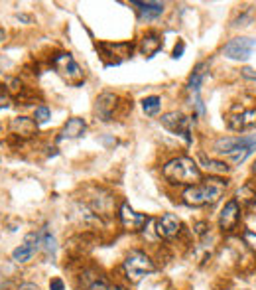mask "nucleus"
Masks as SVG:
<instances>
[{"instance_id": "obj_21", "label": "nucleus", "mask_w": 256, "mask_h": 290, "mask_svg": "<svg viewBox=\"0 0 256 290\" xmlns=\"http://www.w3.org/2000/svg\"><path fill=\"white\" fill-rule=\"evenodd\" d=\"M201 162H203V168L209 172V174H215V176H224L228 172V166L223 160H213V158H207L201 154Z\"/></svg>"}, {"instance_id": "obj_19", "label": "nucleus", "mask_w": 256, "mask_h": 290, "mask_svg": "<svg viewBox=\"0 0 256 290\" xmlns=\"http://www.w3.org/2000/svg\"><path fill=\"white\" fill-rule=\"evenodd\" d=\"M164 46L162 36L158 32H146L142 36V54L146 58H152L154 54H158Z\"/></svg>"}, {"instance_id": "obj_17", "label": "nucleus", "mask_w": 256, "mask_h": 290, "mask_svg": "<svg viewBox=\"0 0 256 290\" xmlns=\"http://www.w3.org/2000/svg\"><path fill=\"white\" fill-rule=\"evenodd\" d=\"M87 130V125L81 117H73L64 125V129L60 130V140H71V138H79L83 136Z\"/></svg>"}, {"instance_id": "obj_29", "label": "nucleus", "mask_w": 256, "mask_h": 290, "mask_svg": "<svg viewBox=\"0 0 256 290\" xmlns=\"http://www.w3.org/2000/svg\"><path fill=\"white\" fill-rule=\"evenodd\" d=\"M4 40H6V32H4V30H2V28H0V44H2V42H4Z\"/></svg>"}, {"instance_id": "obj_1", "label": "nucleus", "mask_w": 256, "mask_h": 290, "mask_svg": "<svg viewBox=\"0 0 256 290\" xmlns=\"http://www.w3.org/2000/svg\"><path fill=\"white\" fill-rule=\"evenodd\" d=\"M228 182L221 176H209L205 180H201L199 184L186 188V192L182 193V199L186 205L192 207H205V205H213L223 197Z\"/></svg>"}, {"instance_id": "obj_13", "label": "nucleus", "mask_w": 256, "mask_h": 290, "mask_svg": "<svg viewBox=\"0 0 256 290\" xmlns=\"http://www.w3.org/2000/svg\"><path fill=\"white\" fill-rule=\"evenodd\" d=\"M96 50L102 52V58H112L110 65H118L122 60L130 58L132 44H98Z\"/></svg>"}, {"instance_id": "obj_12", "label": "nucleus", "mask_w": 256, "mask_h": 290, "mask_svg": "<svg viewBox=\"0 0 256 290\" xmlns=\"http://www.w3.org/2000/svg\"><path fill=\"white\" fill-rule=\"evenodd\" d=\"M156 233L162 239H174L182 233V221L174 213H164L162 217L156 219Z\"/></svg>"}, {"instance_id": "obj_3", "label": "nucleus", "mask_w": 256, "mask_h": 290, "mask_svg": "<svg viewBox=\"0 0 256 290\" xmlns=\"http://www.w3.org/2000/svg\"><path fill=\"white\" fill-rule=\"evenodd\" d=\"M162 174L170 184H176V186H188L190 188V186H195L201 182L199 166L188 156H180V158L166 162L162 168Z\"/></svg>"}, {"instance_id": "obj_4", "label": "nucleus", "mask_w": 256, "mask_h": 290, "mask_svg": "<svg viewBox=\"0 0 256 290\" xmlns=\"http://www.w3.org/2000/svg\"><path fill=\"white\" fill-rule=\"evenodd\" d=\"M122 268H124V274H126L128 280L132 284H136L146 274H152L156 270V264H154V260L148 257L146 253H142V251H130L126 258H124V262H122Z\"/></svg>"}, {"instance_id": "obj_14", "label": "nucleus", "mask_w": 256, "mask_h": 290, "mask_svg": "<svg viewBox=\"0 0 256 290\" xmlns=\"http://www.w3.org/2000/svg\"><path fill=\"white\" fill-rule=\"evenodd\" d=\"M226 125H228V129L236 130V132L252 129L256 127V109H244L240 115H230L226 119Z\"/></svg>"}, {"instance_id": "obj_23", "label": "nucleus", "mask_w": 256, "mask_h": 290, "mask_svg": "<svg viewBox=\"0 0 256 290\" xmlns=\"http://www.w3.org/2000/svg\"><path fill=\"white\" fill-rule=\"evenodd\" d=\"M160 105H162V99L158 95H150L142 101V109H144L146 115H156V113L160 111Z\"/></svg>"}, {"instance_id": "obj_26", "label": "nucleus", "mask_w": 256, "mask_h": 290, "mask_svg": "<svg viewBox=\"0 0 256 290\" xmlns=\"http://www.w3.org/2000/svg\"><path fill=\"white\" fill-rule=\"evenodd\" d=\"M184 50H186V46H184V42H180L176 48H174V54H172V58L174 60H178V58H182V54H184Z\"/></svg>"}, {"instance_id": "obj_9", "label": "nucleus", "mask_w": 256, "mask_h": 290, "mask_svg": "<svg viewBox=\"0 0 256 290\" xmlns=\"http://www.w3.org/2000/svg\"><path fill=\"white\" fill-rule=\"evenodd\" d=\"M118 217H120L122 227L128 229V231H140V229H144V225L150 221L148 215L134 211L128 201H122V205H120V209H118Z\"/></svg>"}, {"instance_id": "obj_20", "label": "nucleus", "mask_w": 256, "mask_h": 290, "mask_svg": "<svg viewBox=\"0 0 256 290\" xmlns=\"http://www.w3.org/2000/svg\"><path fill=\"white\" fill-rule=\"evenodd\" d=\"M205 69H207V64H205V62L197 64V65H195V69H193V73L190 75V79H188V91L192 93V97L199 95L201 83H203V79H205V73H207Z\"/></svg>"}, {"instance_id": "obj_15", "label": "nucleus", "mask_w": 256, "mask_h": 290, "mask_svg": "<svg viewBox=\"0 0 256 290\" xmlns=\"http://www.w3.org/2000/svg\"><path fill=\"white\" fill-rule=\"evenodd\" d=\"M136 12H138V18L140 20H156L164 14V2H140V0H132L130 2Z\"/></svg>"}, {"instance_id": "obj_22", "label": "nucleus", "mask_w": 256, "mask_h": 290, "mask_svg": "<svg viewBox=\"0 0 256 290\" xmlns=\"http://www.w3.org/2000/svg\"><path fill=\"white\" fill-rule=\"evenodd\" d=\"M42 249L46 251L48 257H54L56 255V237L48 231V229H42Z\"/></svg>"}, {"instance_id": "obj_8", "label": "nucleus", "mask_w": 256, "mask_h": 290, "mask_svg": "<svg viewBox=\"0 0 256 290\" xmlns=\"http://www.w3.org/2000/svg\"><path fill=\"white\" fill-rule=\"evenodd\" d=\"M40 249H42V231H34L30 235H26V241L20 247L12 251V258L16 262H28Z\"/></svg>"}, {"instance_id": "obj_6", "label": "nucleus", "mask_w": 256, "mask_h": 290, "mask_svg": "<svg viewBox=\"0 0 256 290\" xmlns=\"http://www.w3.org/2000/svg\"><path fill=\"white\" fill-rule=\"evenodd\" d=\"M52 65L56 67V71L64 77L69 85H81L83 79H85L83 69L73 60L71 54H60V56H56V58L52 60Z\"/></svg>"}, {"instance_id": "obj_25", "label": "nucleus", "mask_w": 256, "mask_h": 290, "mask_svg": "<svg viewBox=\"0 0 256 290\" xmlns=\"http://www.w3.org/2000/svg\"><path fill=\"white\" fill-rule=\"evenodd\" d=\"M50 290H65V284L62 278H52L50 282Z\"/></svg>"}, {"instance_id": "obj_5", "label": "nucleus", "mask_w": 256, "mask_h": 290, "mask_svg": "<svg viewBox=\"0 0 256 290\" xmlns=\"http://www.w3.org/2000/svg\"><path fill=\"white\" fill-rule=\"evenodd\" d=\"M160 123L164 125V129H168L172 134L184 138L186 144H192L193 142V134H192V119L186 117L184 113L180 111H170L166 115H162Z\"/></svg>"}, {"instance_id": "obj_24", "label": "nucleus", "mask_w": 256, "mask_h": 290, "mask_svg": "<svg viewBox=\"0 0 256 290\" xmlns=\"http://www.w3.org/2000/svg\"><path fill=\"white\" fill-rule=\"evenodd\" d=\"M50 119H52V111H50L46 105H40V107L34 111V121H36L38 125H46Z\"/></svg>"}, {"instance_id": "obj_2", "label": "nucleus", "mask_w": 256, "mask_h": 290, "mask_svg": "<svg viewBox=\"0 0 256 290\" xmlns=\"http://www.w3.org/2000/svg\"><path fill=\"white\" fill-rule=\"evenodd\" d=\"M213 150L219 156L228 158L230 164L238 166L256 150V134L254 136H223L215 140Z\"/></svg>"}, {"instance_id": "obj_16", "label": "nucleus", "mask_w": 256, "mask_h": 290, "mask_svg": "<svg viewBox=\"0 0 256 290\" xmlns=\"http://www.w3.org/2000/svg\"><path fill=\"white\" fill-rule=\"evenodd\" d=\"M10 130H12V134H16V136H22V138H30L34 136L36 132H38V123L30 119V117H16V119H12V123H10Z\"/></svg>"}, {"instance_id": "obj_18", "label": "nucleus", "mask_w": 256, "mask_h": 290, "mask_svg": "<svg viewBox=\"0 0 256 290\" xmlns=\"http://www.w3.org/2000/svg\"><path fill=\"white\" fill-rule=\"evenodd\" d=\"M83 278V290H124L122 286L110 284L108 278H104L102 274H85Z\"/></svg>"}, {"instance_id": "obj_27", "label": "nucleus", "mask_w": 256, "mask_h": 290, "mask_svg": "<svg viewBox=\"0 0 256 290\" xmlns=\"http://www.w3.org/2000/svg\"><path fill=\"white\" fill-rule=\"evenodd\" d=\"M18 290H40V288L36 284H32V282H24V284L18 286Z\"/></svg>"}, {"instance_id": "obj_11", "label": "nucleus", "mask_w": 256, "mask_h": 290, "mask_svg": "<svg viewBox=\"0 0 256 290\" xmlns=\"http://www.w3.org/2000/svg\"><path fill=\"white\" fill-rule=\"evenodd\" d=\"M116 105H118V97L114 95V93H100V95L96 97L95 103V117L98 121H102V123L112 121Z\"/></svg>"}, {"instance_id": "obj_28", "label": "nucleus", "mask_w": 256, "mask_h": 290, "mask_svg": "<svg viewBox=\"0 0 256 290\" xmlns=\"http://www.w3.org/2000/svg\"><path fill=\"white\" fill-rule=\"evenodd\" d=\"M16 18H18V20H22V22H32V18H30V16H24V14H18Z\"/></svg>"}, {"instance_id": "obj_7", "label": "nucleus", "mask_w": 256, "mask_h": 290, "mask_svg": "<svg viewBox=\"0 0 256 290\" xmlns=\"http://www.w3.org/2000/svg\"><path fill=\"white\" fill-rule=\"evenodd\" d=\"M256 48V40L252 38H232L224 44L223 54L224 58L234 60V62H244L250 58L252 50Z\"/></svg>"}, {"instance_id": "obj_10", "label": "nucleus", "mask_w": 256, "mask_h": 290, "mask_svg": "<svg viewBox=\"0 0 256 290\" xmlns=\"http://www.w3.org/2000/svg\"><path fill=\"white\" fill-rule=\"evenodd\" d=\"M238 221H240V205L236 199H228L219 213V227L224 233H230L238 227Z\"/></svg>"}]
</instances>
